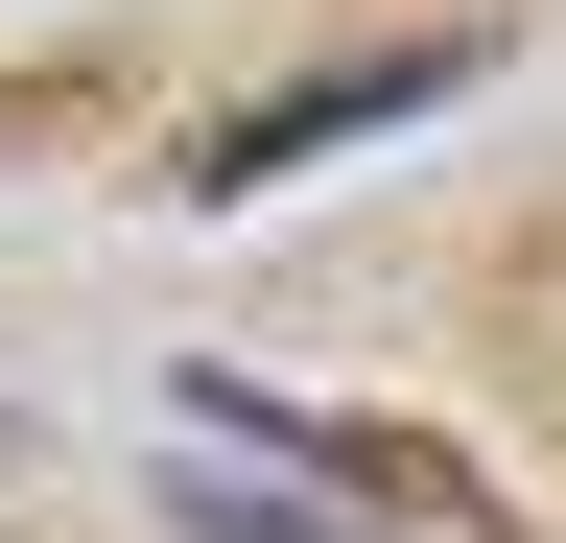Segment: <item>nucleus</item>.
<instances>
[{"mask_svg": "<svg viewBox=\"0 0 566 543\" xmlns=\"http://www.w3.org/2000/svg\"><path fill=\"white\" fill-rule=\"evenodd\" d=\"M472 72H495L472 24H424V48H354V72H283V95H237V118L189 143V213H237V189H307L331 143H378V118H424V95H472Z\"/></svg>", "mask_w": 566, "mask_h": 543, "instance_id": "1", "label": "nucleus"}, {"mask_svg": "<svg viewBox=\"0 0 566 543\" xmlns=\"http://www.w3.org/2000/svg\"><path fill=\"white\" fill-rule=\"evenodd\" d=\"M189 543H378V520L307 497V472H237V449H212V472H189Z\"/></svg>", "mask_w": 566, "mask_h": 543, "instance_id": "2", "label": "nucleus"}]
</instances>
